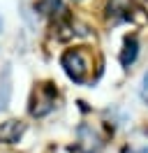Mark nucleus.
Instances as JSON below:
<instances>
[{"instance_id": "6e6552de", "label": "nucleus", "mask_w": 148, "mask_h": 153, "mask_svg": "<svg viewBox=\"0 0 148 153\" xmlns=\"http://www.w3.org/2000/svg\"><path fill=\"white\" fill-rule=\"evenodd\" d=\"M0 33H2V19H0Z\"/></svg>"}, {"instance_id": "39448f33", "label": "nucleus", "mask_w": 148, "mask_h": 153, "mask_svg": "<svg viewBox=\"0 0 148 153\" xmlns=\"http://www.w3.org/2000/svg\"><path fill=\"white\" fill-rule=\"evenodd\" d=\"M9 93H12V86H9V74L7 70L0 74V109H5L9 102Z\"/></svg>"}, {"instance_id": "f03ea898", "label": "nucleus", "mask_w": 148, "mask_h": 153, "mask_svg": "<svg viewBox=\"0 0 148 153\" xmlns=\"http://www.w3.org/2000/svg\"><path fill=\"white\" fill-rule=\"evenodd\" d=\"M56 97H58V91H56L53 84H39L33 91V97H30V114L46 116L56 107Z\"/></svg>"}, {"instance_id": "f257e3e1", "label": "nucleus", "mask_w": 148, "mask_h": 153, "mask_svg": "<svg viewBox=\"0 0 148 153\" xmlns=\"http://www.w3.org/2000/svg\"><path fill=\"white\" fill-rule=\"evenodd\" d=\"M60 63H63L65 72L67 76L76 81V84H86V81H90V74H92V58H90V51L83 47H76V49H70V51H65L63 58H60Z\"/></svg>"}, {"instance_id": "423d86ee", "label": "nucleus", "mask_w": 148, "mask_h": 153, "mask_svg": "<svg viewBox=\"0 0 148 153\" xmlns=\"http://www.w3.org/2000/svg\"><path fill=\"white\" fill-rule=\"evenodd\" d=\"M37 10L44 12V14H53L56 10H63V5H60V0H39Z\"/></svg>"}, {"instance_id": "20e7f679", "label": "nucleus", "mask_w": 148, "mask_h": 153, "mask_svg": "<svg viewBox=\"0 0 148 153\" xmlns=\"http://www.w3.org/2000/svg\"><path fill=\"white\" fill-rule=\"evenodd\" d=\"M137 53H139V42L134 37H127L125 44H123V53H120V63L125 67H130L134 60H137Z\"/></svg>"}, {"instance_id": "1a4fd4ad", "label": "nucleus", "mask_w": 148, "mask_h": 153, "mask_svg": "<svg viewBox=\"0 0 148 153\" xmlns=\"http://www.w3.org/2000/svg\"><path fill=\"white\" fill-rule=\"evenodd\" d=\"M139 153H148V149H144V151H139Z\"/></svg>"}, {"instance_id": "7ed1b4c3", "label": "nucleus", "mask_w": 148, "mask_h": 153, "mask_svg": "<svg viewBox=\"0 0 148 153\" xmlns=\"http://www.w3.org/2000/svg\"><path fill=\"white\" fill-rule=\"evenodd\" d=\"M23 130H26V125L21 121H5L0 125V142H5V144L18 142V137L23 134Z\"/></svg>"}, {"instance_id": "0eeeda50", "label": "nucleus", "mask_w": 148, "mask_h": 153, "mask_svg": "<svg viewBox=\"0 0 148 153\" xmlns=\"http://www.w3.org/2000/svg\"><path fill=\"white\" fill-rule=\"evenodd\" d=\"M141 97L144 102H148V72L144 74V81H141Z\"/></svg>"}]
</instances>
